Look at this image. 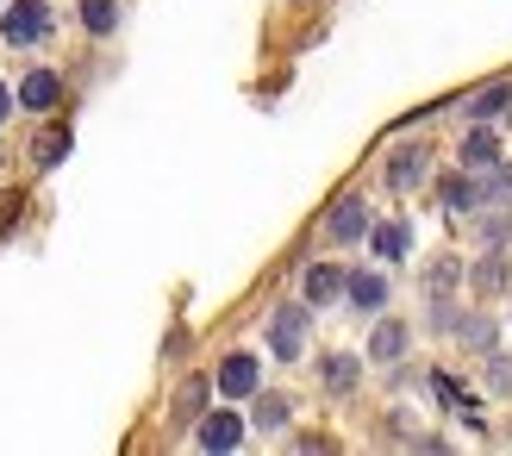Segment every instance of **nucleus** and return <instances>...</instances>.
<instances>
[{"instance_id":"obj_1","label":"nucleus","mask_w":512,"mask_h":456,"mask_svg":"<svg viewBox=\"0 0 512 456\" xmlns=\"http://www.w3.org/2000/svg\"><path fill=\"white\" fill-rule=\"evenodd\" d=\"M50 25H57V19H50L44 0H13V7L0 13V38H7L13 50H32V44L50 38Z\"/></svg>"},{"instance_id":"obj_2","label":"nucleus","mask_w":512,"mask_h":456,"mask_svg":"<svg viewBox=\"0 0 512 456\" xmlns=\"http://www.w3.org/2000/svg\"><path fill=\"white\" fill-rule=\"evenodd\" d=\"M269 350H275V363H294L300 357V350H306V307H275Z\"/></svg>"},{"instance_id":"obj_3","label":"nucleus","mask_w":512,"mask_h":456,"mask_svg":"<svg viewBox=\"0 0 512 456\" xmlns=\"http://www.w3.org/2000/svg\"><path fill=\"white\" fill-rule=\"evenodd\" d=\"M325 238H331V244H356V238H369V200L344 194L338 207H331V219H325Z\"/></svg>"},{"instance_id":"obj_4","label":"nucleus","mask_w":512,"mask_h":456,"mask_svg":"<svg viewBox=\"0 0 512 456\" xmlns=\"http://www.w3.org/2000/svg\"><path fill=\"white\" fill-rule=\"evenodd\" d=\"M425 169H431V150L425 144H400L394 157H388V188L394 194H413L425 182Z\"/></svg>"},{"instance_id":"obj_5","label":"nucleus","mask_w":512,"mask_h":456,"mask_svg":"<svg viewBox=\"0 0 512 456\" xmlns=\"http://www.w3.org/2000/svg\"><path fill=\"white\" fill-rule=\"evenodd\" d=\"M344 294H350L356 313H381V307H388V275H381V269H356V275H344Z\"/></svg>"},{"instance_id":"obj_6","label":"nucleus","mask_w":512,"mask_h":456,"mask_svg":"<svg viewBox=\"0 0 512 456\" xmlns=\"http://www.w3.org/2000/svg\"><path fill=\"white\" fill-rule=\"evenodd\" d=\"M213 388H219L225 400H250V394H256V357H244V350H238V357H225L219 375H213Z\"/></svg>"},{"instance_id":"obj_7","label":"nucleus","mask_w":512,"mask_h":456,"mask_svg":"<svg viewBox=\"0 0 512 456\" xmlns=\"http://www.w3.org/2000/svg\"><path fill=\"white\" fill-rule=\"evenodd\" d=\"M200 450H238L244 444V419L238 413H200Z\"/></svg>"},{"instance_id":"obj_8","label":"nucleus","mask_w":512,"mask_h":456,"mask_svg":"<svg viewBox=\"0 0 512 456\" xmlns=\"http://www.w3.org/2000/svg\"><path fill=\"white\" fill-rule=\"evenodd\" d=\"M57 100H63V82H57V69H32V75L19 82V107H25V113H50Z\"/></svg>"},{"instance_id":"obj_9","label":"nucleus","mask_w":512,"mask_h":456,"mask_svg":"<svg viewBox=\"0 0 512 456\" xmlns=\"http://www.w3.org/2000/svg\"><path fill=\"white\" fill-rule=\"evenodd\" d=\"M300 294H306V307H331V300L344 294V269L338 263H313L300 275Z\"/></svg>"},{"instance_id":"obj_10","label":"nucleus","mask_w":512,"mask_h":456,"mask_svg":"<svg viewBox=\"0 0 512 456\" xmlns=\"http://www.w3.org/2000/svg\"><path fill=\"white\" fill-rule=\"evenodd\" d=\"M494 163H500V138L488 132V119H475V125H469V138H463V169L481 175V169H494Z\"/></svg>"},{"instance_id":"obj_11","label":"nucleus","mask_w":512,"mask_h":456,"mask_svg":"<svg viewBox=\"0 0 512 456\" xmlns=\"http://www.w3.org/2000/svg\"><path fill=\"white\" fill-rule=\"evenodd\" d=\"M375 257L381 263H406V250H413V225H406V219H388V225H375Z\"/></svg>"},{"instance_id":"obj_12","label":"nucleus","mask_w":512,"mask_h":456,"mask_svg":"<svg viewBox=\"0 0 512 456\" xmlns=\"http://www.w3.org/2000/svg\"><path fill=\"white\" fill-rule=\"evenodd\" d=\"M406 357V325L400 319H381L369 332V363H400Z\"/></svg>"},{"instance_id":"obj_13","label":"nucleus","mask_w":512,"mask_h":456,"mask_svg":"<svg viewBox=\"0 0 512 456\" xmlns=\"http://www.w3.org/2000/svg\"><path fill=\"white\" fill-rule=\"evenodd\" d=\"M438 194H444L450 213H475V207H481V175H475V169H469V175H444Z\"/></svg>"},{"instance_id":"obj_14","label":"nucleus","mask_w":512,"mask_h":456,"mask_svg":"<svg viewBox=\"0 0 512 456\" xmlns=\"http://www.w3.org/2000/svg\"><path fill=\"white\" fill-rule=\"evenodd\" d=\"M207 394H213V382H207V375H194V382H182V394H175V425H200V413H207Z\"/></svg>"},{"instance_id":"obj_15","label":"nucleus","mask_w":512,"mask_h":456,"mask_svg":"<svg viewBox=\"0 0 512 456\" xmlns=\"http://www.w3.org/2000/svg\"><path fill=\"white\" fill-rule=\"evenodd\" d=\"M69 144H75L69 125H50V132H38V144H32V163H38V169H57V163L69 157Z\"/></svg>"},{"instance_id":"obj_16","label":"nucleus","mask_w":512,"mask_h":456,"mask_svg":"<svg viewBox=\"0 0 512 456\" xmlns=\"http://www.w3.org/2000/svg\"><path fill=\"white\" fill-rule=\"evenodd\" d=\"M469 282H475V294H500V288L512 282V269H506L500 250H488V257H481V263L469 269Z\"/></svg>"},{"instance_id":"obj_17","label":"nucleus","mask_w":512,"mask_h":456,"mask_svg":"<svg viewBox=\"0 0 512 456\" xmlns=\"http://www.w3.org/2000/svg\"><path fill=\"white\" fill-rule=\"evenodd\" d=\"M319 375H325V388H331V394H350V388H356V375H363V369H356V357H344V350H331Z\"/></svg>"},{"instance_id":"obj_18","label":"nucleus","mask_w":512,"mask_h":456,"mask_svg":"<svg viewBox=\"0 0 512 456\" xmlns=\"http://www.w3.org/2000/svg\"><path fill=\"white\" fill-rule=\"evenodd\" d=\"M512 107V82H488L475 100H469V119H494V113H506Z\"/></svg>"},{"instance_id":"obj_19","label":"nucleus","mask_w":512,"mask_h":456,"mask_svg":"<svg viewBox=\"0 0 512 456\" xmlns=\"http://www.w3.org/2000/svg\"><path fill=\"white\" fill-rule=\"evenodd\" d=\"M512 200V169L494 163V169H481V207H506Z\"/></svg>"},{"instance_id":"obj_20","label":"nucleus","mask_w":512,"mask_h":456,"mask_svg":"<svg viewBox=\"0 0 512 456\" xmlns=\"http://www.w3.org/2000/svg\"><path fill=\"white\" fill-rule=\"evenodd\" d=\"M82 25L94 38H107L113 25H119V0H82Z\"/></svg>"},{"instance_id":"obj_21","label":"nucleus","mask_w":512,"mask_h":456,"mask_svg":"<svg viewBox=\"0 0 512 456\" xmlns=\"http://www.w3.org/2000/svg\"><path fill=\"white\" fill-rule=\"evenodd\" d=\"M288 419H294V407H288L281 394H263V400H256V432H281Z\"/></svg>"},{"instance_id":"obj_22","label":"nucleus","mask_w":512,"mask_h":456,"mask_svg":"<svg viewBox=\"0 0 512 456\" xmlns=\"http://www.w3.org/2000/svg\"><path fill=\"white\" fill-rule=\"evenodd\" d=\"M456 282H463V269H456L450 257H438V263H431V269H425V300H431V294H450Z\"/></svg>"},{"instance_id":"obj_23","label":"nucleus","mask_w":512,"mask_h":456,"mask_svg":"<svg viewBox=\"0 0 512 456\" xmlns=\"http://www.w3.org/2000/svg\"><path fill=\"white\" fill-rule=\"evenodd\" d=\"M481 375H488V394H512V357L488 350V363H481Z\"/></svg>"},{"instance_id":"obj_24","label":"nucleus","mask_w":512,"mask_h":456,"mask_svg":"<svg viewBox=\"0 0 512 456\" xmlns=\"http://www.w3.org/2000/svg\"><path fill=\"white\" fill-rule=\"evenodd\" d=\"M456 338H463V344H475V350H494V319H463V325H456Z\"/></svg>"},{"instance_id":"obj_25","label":"nucleus","mask_w":512,"mask_h":456,"mask_svg":"<svg viewBox=\"0 0 512 456\" xmlns=\"http://www.w3.org/2000/svg\"><path fill=\"white\" fill-rule=\"evenodd\" d=\"M425 325H431V332H456V325H463V313H456L444 294H431V313H425Z\"/></svg>"},{"instance_id":"obj_26","label":"nucleus","mask_w":512,"mask_h":456,"mask_svg":"<svg viewBox=\"0 0 512 456\" xmlns=\"http://www.w3.org/2000/svg\"><path fill=\"white\" fill-rule=\"evenodd\" d=\"M481 213H488V207H481ZM481 238H488V244L500 250V244L512 238V213H488V219H481Z\"/></svg>"},{"instance_id":"obj_27","label":"nucleus","mask_w":512,"mask_h":456,"mask_svg":"<svg viewBox=\"0 0 512 456\" xmlns=\"http://www.w3.org/2000/svg\"><path fill=\"white\" fill-rule=\"evenodd\" d=\"M7 113H13V88H7V82H0V119H7Z\"/></svg>"}]
</instances>
